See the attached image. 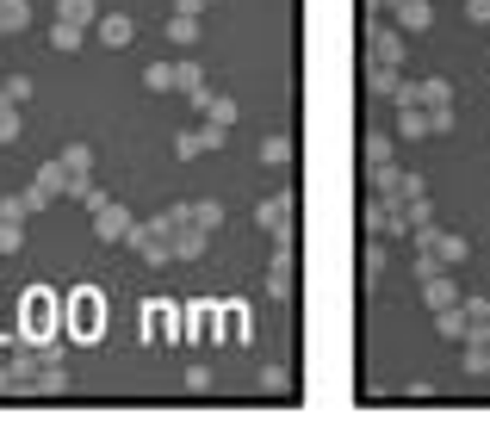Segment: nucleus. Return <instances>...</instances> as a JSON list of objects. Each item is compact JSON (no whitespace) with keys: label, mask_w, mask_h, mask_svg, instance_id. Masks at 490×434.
I'll list each match as a JSON object with an SVG mask.
<instances>
[{"label":"nucleus","mask_w":490,"mask_h":434,"mask_svg":"<svg viewBox=\"0 0 490 434\" xmlns=\"http://www.w3.org/2000/svg\"><path fill=\"white\" fill-rule=\"evenodd\" d=\"M125 249L137 254L143 267H168V261H175V242H168L162 223H131V230H125Z\"/></svg>","instance_id":"f257e3e1"},{"label":"nucleus","mask_w":490,"mask_h":434,"mask_svg":"<svg viewBox=\"0 0 490 434\" xmlns=\"http://www.w3.org/2000/svg\"><path fill=\"white\" fill-rule=\"evenodd\" d=\"M404 32L391 25V19H373L366 25V63H379V69H404Z\"/></svg>","instance_id":"f03ea898"},{"label":"nucleus","mask_w":490,"mask_h":434,"mask_svg":"<svg viewBox=\"0 0 490 434\" xmlns=\"http://www.w3.org/2000/svg\"><path fill=\"white\" fill-rule=\"evenodd\" d=\"M410 242H416V249H435V254H441V267H465V261H472V242H465L459 230H435V223H422V230H410Z\"/></svg>","instance_id":"7ed1b4c3"},{"label":"nucleus","mask_w":490,"mask_h":434,"mask_svg":"<svg viewBox=\"0 0 490 434\" xmlns=\"http://www.w3.org/2000/svg\"><path fill=\"white\" fill-rule=\"evenodd\" d=\"M366 230H373V236H385V242H404V236H410V217L397 212L391 199L373 192V199H366Z\"/></svg>","instance_id":"20e7f679"},{"label":"nucleus","mask_w":490,"mask_h":434,"mask_svg":"<svg viewBox=\"0 0 490 434\" xmlns=\"http://www.w3.org/2000/svg\"><path fill=\"white\" fill-rule=\"evenodd\" d=\"M255 223H261L274 242H292V192H274V199H261V205H255Z\"/></svg>","instance_id":"39448f33"},{"label":"nucleus","mask_w":490,"mask_h":434,"mask_svg":"<svg viewBox=\"0 0 490 434\" xmlns=\"http://www.w3.org/2000/svg\"><path fill=\"white\" fill-rule=\"evenodd\" d=\"M25 192H32V205H56V199H69V168H63V162H44Z\"/></svg>","instance_id":"423d86ee"},{"label":"nucleus","mask_w":490,"mask_h":434,"mask_svg":"<svg viewBox=\"0 0 490 434\" xmlns=\"http://www.w3.org/2000/svg\"><path fill=\"white\" fill-rule=\"evenodd\" d=\"M385 19H391V25H397L404 37H422L428 25H435V6H428V0H391Z\"/></svg>","instance_id":"0eeeda50"},{"label":"nucleus","mask_w":490,"mask_h":434,"mask_svg":"<svg viewBox=\"0 0 490 434\" xmlns=\"http://www.w3.org/2000/svg\"><path fill=\"white\" fill-rule=\"evenodd\" d=\"M131 223H137V217L125 212L118 199H105L100 212H94V236H100V242H125V230H131Z\"/></svg>","instance_id":"6e6552de"},{"label":"nucleus","mask_w":490,"mask_h":434,"mask_svg":"<svg viewBox=\"0 0 490 434\" xmlns=\"http://www.w3.org/2000/svg\"><path fill=\"white\" fill-rule=\"evenodd\" d=\"M100 304H105V298L94 286L75 291V335H81V341H94V335H100Z\"/></svg>","instance_id":"1a4fd4ad"},{"label":"nucleus","mask_w":490,"mask_h":434,"mask_svg":"<svg viewBox=\"0 0 490 434\" xmlns=\"http://www.w3.org/2000/svg\"><path fill=\"white\" fill-rule=\"evenodd\" d=\"M459 298H465V291L454 286V267H447V273H435V280H422V304H428V311H454Z\"/></svg>","instance_id":"9d476101"},{"label":"nucleus","mask_w":490,"mask_h":434,"mask_svg":"<svg viewBox=\"0 0 490 434\" xmlns=\"http://www.w3.org/2000/svg\"><path fill=\"white\" fill-rule=\"evenodd\" d=\"M267 298H292V242H280L267 261Z\"/></svg>","instance_id":"9b49d317"},{"label":"nucleus","mask_w":490,"mask_h":434,"mask_svg":"<svg viewBox=\"0 0 490 434\" xmlns=\"http://www.w3.org/2000/svg\"><path fill=\"white\" fill-rule=\"evenodd\" d=\"M94 37H100V44H112V50H125V44L137 37V25H131L125 13H100V19H94Z\"/></svg>","instance_id":"f8f14e48"},{"label":"nucleus","mask_w":490,"mask_h":434,"mask_svg":"<svg viewBox=\"0 0 490 434\" xmlns=\"http://www.w3.org/2000/svg\"><path fill=\"white\" fill-rule=\"evenodd\" d=\"M175 94H186V100H193V106H199V100H205V69H199V63H193V56H186V63H175Z\"/></svg>","instance_id":"ddd939ff"},{"label":"nucleus","mask_w":490,"mask_h":434,"mask_svg":"<svg viewBox=\"0 0 490 434\" xmlns=\"http://www.w3.org/2000/svg\"><path fill=\"white\" fill-rule=\"evenodd\" d=\"M435 335H441V341H447V348H459V341H465V335H472V323H465V311H435Z\"/></svg>","instance_id":"4468645a"},{"label":"nucleus","mask_w":490,"mask_h":434,"mask_svg":"<svg viewBox=\"0 0 490 434\" xmlns=\"http://www.w3.org/2000/svg\"><path fill=\"white\" fill-rule=\"evenodd\" d=\"M143 335H149V341H180L175 311H155V304H149V311H143Z\"/></svg>","instance_id":"2eb2a0df"},{"label":"nucleus","mask_w":490,"mask_h":434,"mask_svg":"<svg viewBox=\"0 0 490 434\" xmlns=\"http://www.w3.org/2000/svg\"><path fill=\"white\" fill-rule=\"evenodd\" d=\"M428 137V112L422 106H397V143H422Z\"/></svg>","instance_id":"dca6fc26"},{"label":"nucleus","mask_w":490,"mask_h":434,"mask_svg":"<svg viewBox=\"0 0 490 434\" xmlns=\"http://www.w3.org/2000/svg\"><path fill=\"white\" fill-rule=\"evenodd\" d=\"M56 19H63V25H87V32H94L100 0H56Z\"/></svg>","instance_id":"f3484780"},{"label":"nucleus","mask_w":490,"mask_h":434,"mask_svg":"<svg viewBox=\"0 0 490 434\" xmlns=\"http://www.w3.org/2000/svg\"><path fill=\"white\" fill-rule=\"evenodd\" d=\"M180 212H186V223H199V230H217V223H224V205H217V199H186Z\"/></svg>","instance_id":"a211bd4d"},{"label":"nucleus","mask_w":490,"mask_h":434,"mask_svg":"<svg viewBox=\"0 0 490 434\" xmlns=\"http://www.w3.org/2000/svg\"><path fill=\"white\" fill-rule=\"evenodd\" d=\"M25 25H32V6H25V0H0V37L25 32Z\"/></svg>","instance_id":"6ab92c4d"},{"label":"nucleus","mask_w":490,"mask_h":434,"mask_svg":"<svg viewBox=\"0 0 490 434\" xmlns=\"http://www.w3.org/2000/svg\"><path fill=\"white\" fill-rule=\"evenodd\" d=\"M168 44L193 50V44H199V13H175V19H168Z\"/></svg>","instance_id":"aec40b11"},{"label":"nucleus","mask_w":490,"mask_h":434,"mask_svg":"<svg viewBox=\"0 0 490 434\" xmlns=\"http://www.w3.org/2000/svg\"><path fill=\"white\" fill-rule=\"evenodd\" d=\"M81 44H87V25H63V19H50V50L69 56V50H81Z\"/></svg>","instance_id":"412c9836"},{"label":"nucleus","mask_w":490,"mask_h":434,"mask_svg":"<svg viewBox=\"0 0 490 434\" xmlns=\"http://www.w3.org/2000/svg\"><path fill=\"white\" fill-rule=\"evenodd\" d=\"M465 354H459V372H472V379H485L490 372V341H459Z\"/></svg>","instance_id":"4be33fe9"},{"label":"nucleus","mask_w":490,"mask_h":434,"mask_svg":"<svg viewBox=\"0 0 490 434\" xmlns=\"http://www.w3.org/2000/svg\"><path fill=\"white\" fill-rule=\"evenodd\" d=\"M397 81H404V69H379V63H366V87H373V100H391Z\"/></svg>","instance_id":"5701e85b"},{"label":"nucleus","mask_w":490,"mask_h":434,"mask_svg":"<svg viewBox=\"0 0 490 434\" xmlns=\"http://www.w3.org/2000/svg\"><path fill=\"white\" fill-rule=\"evenodd\" d=\"M56 162H63L69 174H94V149H87V143H63V149H56Z\"/></svg>","instance_id":"b1692460"},{"label":"nucleus","mask_w":490,"mask_h":434,"mask_svg":"<svg viewBox=\"0 0 490 434\" xmlns=\"http://www.w3.org/2000/svg\"><path fill=\"white\" fill-rule=\"evenodd\" d=\"M199 112H205L211 124H224V131L236 124V100H224V94H205V100H199Z\"/></svg>","instance_id":"393cba45"},{"label":"nucleus","mask_w":490,"mask_h":434,"mask_svg":"<svg viewBox=\"0 0 490 434\" xmlns=\"http://www.w3.org/2000/svg\"><path fill=\"white\" fill-rule=\"evenodd\" d=\"M32 212H37L32 192H6V199H0V223H25Z\"/></svg>","instance_id":"a878e982"},{"label":"nucleus","mask_w":490,"mask_h":434,"mask_svg":"<svg viewBox=\"0 0 490 434\" xmlns=\"http://www.w3.org/2000/svg\"><path fill=\"white\" fill-rule=\"evenodd\" d=\"M397 155V137H385V131H366V168H379V162H391Z\"/></svg>","instance_id":"bb28decb"},{"label":"nucleus","mask_w":490,"mask_h":434,"mask_svg":"<svg viewBox=\"0 0 490 434\" xmlns=\"http://www.w3.org/2000/svg\"><path fill=\"white\" fill-rule=\"evenodd\" d=\"M416 87H422V112H428V106H454V81L435 74V81H416Z\"/></svg>","instance_id":"cd10ccee"},{"label":"nucleus","mask_w":490,"mask_h":434,"mask_svg":"<svg viewBox=\"0 0 490 434\" xmlns=\"http://www.w3.org/2000/svg\"><path fill=\"white\" fill-rule=\"evenodd\" d=\"M143 87L149 94H175V63H149L143 69Z\"/></svg>","instance_id":"c85d7f7f"},{"label":"nucleus","mask_w":490,"mask_h":434,"mask_svg":"<svg viewBox=\"0 0 490 434\" xmlns=\"http://www.w3.org/2000/svg\"><path fill=\"white\" fill-rule=\"evenodd\" d=\"M19 131H25L19 106H6V100H0V149H13V143H19Z\"/></svg>","instance_id":"c756f323"},{"label":"nucleus","mask_w":490,"mask_h":434,"mask_svg":"<svg viewBox=\"0 0 490 434\" xmlns=\"http://www.w3.org/2000/svg\"><path fill=\"white\" fill-rule=\"evenodd\" d=\"M385 267H391V242L385 236H373V242H366V280H379Z\"/></svg>","instance_id":"7c9ffc66"},{"label":"nucleus","mask_w":490,"mask_h":434,"mask_svg":"<svg viewBox=\"0 0 490 434\" xmlns=\"http://www.w3.org/2000/svg\"><path fill=\"white\" fill-rule=\"evenodd\" d=\"M261 162H267V168H285V162H292V143H285L280 131H274V137H261Z\"/></svg>","instance_id":"2f4dec72"},{"label":"nucleus","mask_w":490,"mask_h":434,"mask_svg":"<svg viewBox=\"0 0 490 434\" xmlns=\"http://www.w3.org/2000/svg\"><path fill=\"white\" fill-rule=\"evenodd\" d=\"M397 212L410 217V230H422V223H435V199H428V192H422V199H404V205H397Z\"/></svg>","instance_id":"473e14b6"},{"label":"nucleus","mask_w":490,"mask_h":434,"mask_svg":"<svg viewBox=\"0 0 490 434\" xmlns=\"http://www.w3.org/2000/svg\"><path fill=\"white\" fill-rule=\"evenodd\" d=\"M0 100H6V106H25V100H32V74H6Z\"/></svg>","instance_id":"72a5a7b5"},{"label":"nucleus","mask_w":490,"mask_h":434,"mask_svg":"<svg viewBox=\"0 0 490 434\" xmlns=\"http://www.w3.org/2000/svg\"><path fill=\"white\" fill-rule=\"evenodd\" d=\"M410 273H416V280H435V273H447V267H441V254H435V249H416Z\"/></svg>","instance_id":"f704fd0d"},{"label":"nucleus","mask_w":490,"mask_h":434,"mask_svg":"<svg viewBox=\"0 0 490 434\" xmlns=\"http://www.w3.org/2000/svg\"><path fill=\"white\" fill-rule=\"evenodd\" d=\"M175 155H180V162H199V155H205L199 131H180V137H175Z\"/></svg>","instance_id":"c9c22d12"},{"label":"nucleus","mask_w":490,"mask_h":434,"mask_svg":"<svg viewBox=\"0 0 490 434\" xmlns=\"http://www.w3.org/2000/svg\"><path fill=\"white\" fill-rule=\"evenodd\" d=\"M25 249V223H0V254H19Z\"/></svg>","instance_id":"e433bc0d"},{"label":"nucleus","mask_w":490,"mask_h":434,"mask_svg":"<svg viewBox=\"0 0 490 434\" xmlns=\"http://www.w3.org/2000/svg\"><path fill=\"white\" fill-rule=\"evenodd\" d=\"M199 143H205V155H211V149H224V143H230V131H224V124H211V118H205V124H199Z\"/></svg>","instance_id":"4c0bfd02"},{"label":"nucleus","mask_w":490,"mask_h":434,"mask_svg":"<svg viewBox=\"0 0 490 434\" xmlns=\"http://www.w3.org/2000/svg\"><path fill=\"white\" fill-rule=\"evenodd\" d=\"M441 131H454V106H428V137H441Z\"/></svg>","instance_id":"58836bf2"},{"label":"nucleus","mask_w":490,"mask_h":434,"mask_svg":"<svg viewBox=\"0 0 490 434\" xmlns=\"http://www.w3.org/2000/svg\"><path fill=\"white\" fill-rule=\"evenodd\" d=\"M261 385H267V391H285V385H292V372H285V366H267V372H261Z\"/></svg>","instance_id":"ea45409f"},{"label":"nucleus","mask_w":490,"mask_h":434,"mask_svg":"<svg viewBox=\"0 0 490 434\" xmlns=\"http://www.w3.org/2000/svg\"><path fill=\"white\" fill-rule=\"evenodd\" d=\"M186 329H193V335H205V329H211V311H205V304H193V317H186Z\"/></svg>","instance_id":"a19ab883"},{"label":"nucleus","mask_w":490,"mask_h":434,"mask_svg":"<svg viewBox=\"0 0 490 434\" xmlns=\"http://www.w3.org/2000/svg\"><path fill=\"white\" fill-rule=\"evenodd\" d=\"M404 398H410V403H435V385H422V379H416V385H404Z\"/></svg>","instance_id":"79ce46f5"},{"label":"nucleus","mask_w":490,"mask_h":434,"mask_svg":"<svg viewBox=\"0 0 490 434\" xmlns=\"http://www.w3.org/2000/svg\"><path fill=\"white\" fill-rule=\"evenodd\" d=\"M465 13H472L478 25H490V0H465Z\"/></svg>","instance_id":"37998d69"},{"label":"nucleus","mask_w":490,"mask_h":434,"mask_svg":"<svg viewBox=\"0 0 490 434\" xmlns=\"http://www.w3.org/2000/svg\"><path fill=\"white\" fill-rule=\"evenodd\" d=\"M211 0H175V13H205Z\"/></svg>","instance_id":"c03bdc74"},{"label":"nucleus","mask_w":490,"mask_h":434,"mask_svg":"<svg viewBox=\"0 0 490 434\" xmlns=\"http://www.w3.org/2000/svg\"><path fill=\"white\" fill-rule=\"evenodd\" d=\"M385 6L391 0H366V19H385Z\"/></svg>","instance_id":"a18cd8bd"}]
</instances>
